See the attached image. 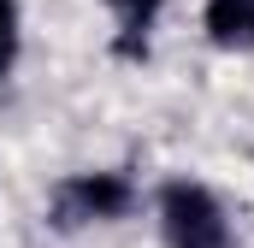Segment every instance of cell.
Masks as SVG:
<instances>
[{"instance_id": "obj_1", "label": "cell", "mask_w": 254, "mask_h": 248, "mask_svg": "<svg viewBox=\"0 0 254 248\" xmlns=\"http://www.w3.org/2000/svg\"><path fill=\"white\" fill-rule=\"evenodd\" d=\"M160 225H166V243L172 248H231V225H225L219 201L201 184H166Z\"/></svg>"}, {"instance_id": "obj_2", "label": "cell", "mask_w": 254, "mask_h": 248, "mask_svg": "<svg viewBox=\"0 0 254 248\" xmlns=\"http://www.w3.org/2000/svg\"><path fill=\"white\" fill-rule=\"evenodd\" d=\"M207 36L219 48H254V0H207Z\"/></svg>"}, {"instance_id": "obj_3", "label": "cell", "mask_w": 254, "mask_h": 248, "mask_svg": "<svg viewBox=\"0 0 254 248\" xmlns=\"http://www.w3.org/2000/svg\"><path fill=\"white\" fill-rule=\"evenodd\" d=\"M71 201H77L89 219H113V213L130 207V184L113 178V172H95V178H77V184H71Z\"/></svg>"}, {"instance_id": "obj_4", "label": "cell", "mask_w": 254, "mask_h": 248, "mask_svg": "<svg viewBox=\"0 0 254 248\" xmlns=\"http://www.w3.org/2000/svg\"><path fill=\"white\" fill-rule=\"evenodd\" d=\"M12 60H18V6L0 0V71H12Z\"/></svg>"}, {"instance_id": "obj_5", "label": "cell", "mask_w": 254, "mask_h": 248, "mask_svg": "<svg viewBox=\"0 0 254 248\" xmlns=\"http://www.w3.org/2000/svg\"><path fill=\"white\" fill-rule=\"evenodd\" d=\"M119 18H125L130 30H142V24H154V12H160V0H107Z\"/></svg>"}]
</instances>
